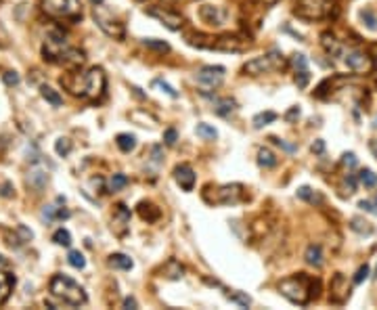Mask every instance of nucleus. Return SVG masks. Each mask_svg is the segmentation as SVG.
<instances>
[{
    "label": "nucleus",
    "mask_w": 377,
    "mask_h": 310,
    "mask_svg": "<svg viewBox=\"0 0 377 310\" xmlns=\"http://www.w3.org/2000/svg\"><path fill=\"white\" fill-rule=\"evenodd\" d=\"M61 84L72 94L76 96H82V99H90V101H96L101 99L103 92H105V74L101 67H92L88 72L84 74H74L69 78H61Z\"/></svg>",
    "instance_id": "1"
},
{
    "label": "nucleus",
    "mask_w": 377,
    "mask_h": 310,
    "mask_svg": "<svg viewBox=\"0 0 377 310\" xmlns=\"http://www.w3.org/2000/svg\"><path fill=\"white\" fill-rule=\"evenodd\" d=\"M317 289H319V281H314L306 272L293 274V277H287L279 283L281 296H285L289 302H293L297 306H306L312 300V296L317 298Z\"/></svg>",
    "instance_id": "2"
},
{
    "label": "nucleus",
    "mask_w": 377,
    "mask_h": 310,
    "mask_svg": "<svg viewBox=\"0 0 377 310\" xmlns=\"http://www.w3.org/2000/svg\"><path fill=\"white\" fill-rule=\"evenodd\" d=\"M42 55H44V59L52 61V63H74L76 65V63H82L84 61L82 50H76V48L69 46L61 32H52L44 40Z\"/></svg>",
    "instance_id": "3"
},
{
    "label": "nucleus",
    "mask_w": 377,
    "mask_h": 310,
    "mask_svg": "<svg viewBox=\"0 0 377 310\" xmlns=\"http://www.w3.org/2000/svg\"><path fill=\"white\" fill-rule=\"evenodd\" d=\"M50 294L67 306H84L86 300H88L86 291L65 274H55L50 279Z\"/></svg>",
    "instance_id": "4"
},
{
    "label": "nucleus",
    "mask_w": 377,
    "mask_h": 310,
    "mask_svg": "<svg viewBox=\"0 0 377 310\" xmlns=\"http://www.w3.org/2000/svg\"><path fill=\"white\" fill-rule=\"evenodd\" d=\"M285 65H287V61L283 57V52L281 50H270V52H266V55L248 61V63L243 65V72L248 76H262V74L279 72V69H283Z\"/></svg>",
    "instance_id": "5"
},
{
    "label": "nucleus",
    "mask_w": 377,
    "mask_h": 310,
    "mask_svg": "<svg viewBox=\"0 0 377 310\" xmlns=\"http://www.w3.org/2000/svg\"><path fill=\"white\" fill-rule=\"evenodd\" d=\"M40 6L48 17H55V19L78 21L82 17L80 0H40Z\"/></svg>",
    "instance_id": "6"
},
{
    "label": "nucleus",
    "mask_w": 377,
    "mask_h": 310,
    "mask_svg": "<svg viewBox=\"0 0 377 310\" xmlns=\"http://www.w3.org/2000/svg\"><path fill=\"white\" fill-rule=\"evenodd\" d=\"M337 59L344 63L350 72L354 74H369L373 69V61L367 52L358 50V48H346L341 46V50L337 52Z\"/></svg>",
    "instance_id": "7"
},
{
    "label": "nucleus",
    "mask_w": 377,
    "mask_h": 310,
    "mask_svg": "<svg viewBox=\"0 0 377 310\" xmlns=\"http://www.w3.org/2000/svg\"><path fill=\"white\" fill-rule=\"evenodd\" d=\"M331 0H295L293 13L302 19H323L331 13Z\"/></svg>",
    "instance_id": "8"
},
{
    "label": "nucleus",
    "mask_w": 377,
    "mask_h": 310,
    "mask_svg": "<svg viewBox=\"0 0 377 310\" xmlns=\"http://www.w3.org/2000/svg\"><path fill=\"white\" fill-rule=\"evenodd\" d=\"M224 72L222 65H206L197 72V84L204 86L206 90H214L224 82Z\"/></svg>",
    "instance_id": "9"
},
{
    "label": "nucleus",
    "mask_w": 377,
    "mask_h": 310,
    "mask_svg": "<svg viewBox=\"0 0 377 310\" xmlns=\"http://www.w3.org/2000/svg\"><path fill=\"white\" fill-rule=\"evenodd\" d=\"M145 13L149 17H153V19H157L162 25H166V28L172 30V32H178L182 28V23H185L182 21V15L168 11V8H164V6H149V8H145Z\"/></svg>",
    "instance_id": "10"
},
{
    "label": "nucleus",
    "mask_w": 377,
    "mask_h": 310,
    "mask_svg": "<svg viewBox=\"0 0 377 310\" xmlns=\"http://www.w3.org/2000/svg\"><path fill=\"white\" fill-rule=\"evenodd\" d=\"M243 199V187L241 184H222L214 191V199H209L216 206H235Z\"/></svg>",
    "instance_id": "11"
},
{
    "label": "nucleus",
    "mask_w": 377,
    "mask_h": 310,
    "mask_svg": "<svg viewBox=\"0 0 377 310\" xmlns=\"http://www.w3.org/2000/svg\"><path fill=\"white\" fill-rule=\"evenodd\" d=\"M199 17L201 21L212 25V28H222L229 19V11H226V6L220 4H204L199 8Z\"/></svg>",
    "instance_id": "12"
},
{
    "label": "nucleus",
    "mask_w": 377,
    "mask_h": 310,
    "mask_svg": "<svg viewBox=\"0 0 377 310\" xmlns=\"http://www.w3.org/2000/svg\"><path fill=\"white\" fill-rule=\"evenodd\" d=\"M94 21L99 23V28L107 34V36H113V38H124V25L118 23V21H111L109 17H105L99 6H94Z\"/></svg>",
    "instance_id": "13"
},
{
    "label": "nucleus",
    "mask_w": 377,
    "mask_h": 310,
    "mask_svg": "<svg viewBox=\"0 0 377 310\" xmlns=\"http://www.w3.org/2000/svg\"><path fill=\"white\" fill-rule=\"evenodd\" d=\"M348 298H350V285H348V279H346L341 272H337L335 277H333V281H331V302L344 304Z\"/></svg>",
    "instance_id": "14"
},
{
    "label": "nucleus",
    "mask_w": 377,
    "mask_h": 310,
    "mask_svg": "<svg viewBox=\"0 0 377 310\" xmlns=\"http://www.w3.org/2000/svg\"><path fill=\"white\" fill-rule=\"evenodd\" d=\"M130 226V210L124 206V203H118L116 212H113V218H111V228L116 235H126Z\"/></svg>",
    "instance_id": "15"
},
{
    "label": "nucleus",
    "mask_w": 377,
    "mask_h": 310,
    "mask_svg": "<svg viewBox=\"0 0 377 310\" xmlns=\"http://www.w3.org/2000/svg\"><path fill=\"white\" fill-rule=\"evenodd\" d=\"M174 180H176L180 184L182 191H193V187H195V172H193V168L189 164H180L174 168Z\"/></svg>",
    "instance_id": "16"
},
{
    "label": "nucleus",
    "mask_w": 377,
    "mask_h": 310,
    "mask_svg": "<svg viewBox=\"0 0 377 310\" xmlns=\"http://www.w3.org/2000/svg\"><path fill=\"white\" fill-rule=\"evenodd\" d=\"M358 19H361V23H363L369 32H377V11H375L373 6L361 8V13H358Z\"/></svg>",
    "instance_id": "17"
},
{
    "label": "nucleus",
    "mask_w": 377,
    "mask_h": 310,
    "mask_svg": "<svg viewBox=\"0 0 377 310\" xmlns=\"http://www.w3.org/2000/svg\"><path fill=\"white\" fill-rule=\"evenodd\" d=\"M138 214H141V218L147 220V222H157L160 216H162V212H160V208H155L153 203L141 201L138 203Z\"/></svg>",
    "instance_id": "18"
},
{
    "label": "nucleus",
    "mask_w": 377,
    "mask_h": 310,
    "mask_svg": "<svg viewBox=\"0 0 377 310\" xmlns=\"http://www.w3.org/2000/svg\"><path fill=\"white\" fill-rule=\"evenodd\" d=\"M28 182H30L32 189L42 191L46 187V182H48V174L44 170H40V168H34V170L30 172V176H28Z\"/></svg>",
    "instance_id": "19"
},
{
    "label": "nucleus",
    "mask_w": 377,
    "mask_h": 310,
    "mask_svg": "<svg viewBox=\"0 0 377 310\" xmlns=\"http://www.w3.org/2000/svg\"><path fill=\"white\" fill-rule=\"evenodd\" d=\"M306 262L310 264V266H321L323 264V247L319 243H310L308 247H306V254H304Z\"/></svg>",
    "instance_id": "20"
},
{
    "label": "nucleus",
    "mask_w": 377,
    "mask_h": 310,
    "mask_svg": "<svg viewBox=\"0 0 377 310\" xmlns=\"http://www.w3.org/2000/svg\"><path fill=\"white\" fill-rule=\"evenodd\" d=\"M162 272H164V277H166V279L178 281V279H182V274H185V266H182V264H180L178 260H168Z\"/></svg>",
    "instance_id": "21"
},
{
    "label": "nucleus",
    "mask_w": 377,
    "mask_h": 310,
    "mask_svg": "<svg viewBox=\"0 0 377 310\" xmlns=\"http://www.w3.org/2000/svg\"><path fill=\"white\" fill-rule=\"evenodd\" d=\"M13 285H15V279L11 277L8 272H0V304H4L8 296L13 291Z\"/></svg>",
    "instance_id": "22"
},
{
    "label": "nucleus",
    "mask_w": 377,
    "mask_h": 310,
    "mask_svg": "<svg viewBox=\"0 0 377 310\" xmlns=\"http://www.w3.org/2000/svg\"><path fill=\"white\" fill-rule=\"evenodd\" d=\"M235 107H237V103L233 99H216L214 101V111H216V116H220V118H229L235 111Z\"/></svg>",
    "instance_id": "23"
},
{
    "label": "nucleus",
    "mask_w": 377,
    "mask_h": 310,
    "mask_svg": "<svg viewBox=\"0 0 377 310\" xmlns=\"http://www.w3.org/2000/svg\"><path fill=\"white\" fill-rule=\"evenodd\" d=\"M42 218H44L46 222H52V220H65V218H69V212L63 210V208L44 206V210H42Z\"/></svg>",
    "instance_id": "24"
},
{
    "label": "nucleus",
    "mask_w": 377,
    "mask_h": 310,
    "mask_svg": "<svg viewBox=\"0 0 377 310\" xmlns=\"http://www.w3.org/2000/svg\"><path fill=\"white\" fill-rule=\"evenodd\" d=\"M109 266L120 268V270H130L134 266V262L130 260L126 254H111L109 256Z\"/></svg>",
    "instance_id": "25"
},
{
    "label": "nucleus",
    "mask_w": 377,
    "mask_h": 310,
    "mask_svg": "<svg viewBox=\"0 0 377 310\" xmlns=\"http://www.w3.org/2000/svg\"><path fill=\"white\" fill-rule=\"evenodd\" d=\"M40 94H42V99L48 101L52 107H61L63 105V96H61L55 88H50V86H42L40 88Z\"/></svg>",
    "instance_id": "26"
},
{
    "label": "nucleus",
    "mask_w": 377,
    "mask_h": 310,
    "mask_svg": "<svg viewBox=\"0 0 377 310\" xmlns=\"http://www.w3.org/2000/svg\"><path fill=\"white\" fill-rule=\"evenodd\" d=\"M128 184V176L126 174H122V172H118V174H113L111 178L107 180V193H118V191H122Z\"/></svg>",
    "instance_id": "27"
},
{
    "label": "nucleus",
    "mask_w": 377,
    "mask_h": 310,
    "mask_svg": "<svg viewBox=\"0 0 377 310\" xmlns=\"http://www.w3.org/2000/svg\"><path fill=\"white\" fill-rule=\"evenodd\" d=\"M350 228L356 231V233H361V235H373L375 233L373 224L367 222V220H363V218H352L350 220Z\"/></svg>",
    "instance_id": "28"
},
{
    "label": "nucleus",
    "mask_w": 377,
    "mask_h": 310,
    "mask_svg": "<svg viewBox=\"0 0 377 310\" xmlns=\"http://www.w3.org/2000/svg\"><path fill=\"white\" fill-rule=\"evenodd\" d=\"M116 143L124 153H130V151H134V147H136V136L134 134H118Z\"/></svg>",
    "instance_id": "29"
},
{
    "label": "nucleus",
    "mask_w": 377,
    "mask_h": 310,
    "mask_svg": "<svg viewBox=\"0 0 377 310\" xmlns=\"http://www.w3.org/2000/svg\"><path fill=\"white\" fill-rule=\"evenodd\" d=\"M297 197L304 199V201H308V203H321L323 201V195L317 193V191H312L310 187H300V189H297Z\"/></svg>",
    "instance_id": "30"
},
{
    "label": "nucleus",
    "mask_w": 377,
    "mask_h": 310,
    "mask_svg": "<svg viewBox=\"0 0 377 310\" xmlns=\"http://www.w3.org/2000/svg\"><path fill=\"white\" fill-rule=\"evenodd\" d=\"M258 164L262 168H275L277 166V157L270 149H260L258 151Z\"/></svg>",
    "instance_id": "31"
},
{
    "label": "nucleus",
    "mask_w": 377,
    "mask_h": 310,
    "mask_svg": "<svg viewBox=\"0 0 377 310\" xmlns=\"http://www.w3.org/2000/svg\"><path fill=\"white\" fill-rule=\"evenodd\" d=\"M358 180H361V184H365L367 189H373L377 184V174L373 170H369V168H363V170L358 172Z\"/></svg>",
    "instance_id": "32"
},
{
    "label": "nucleus",
    "mask_w": 377,
    "mask_h": 310,
    "mask_svg": "<svg viewBox=\"0 0 377 310\" xmlns=\"http://www.w3.org/2000/svg\"><path fill=\"white\" fill-rule=\"evenodd\" d=\"M277 120V113L275 111H262L258 113V116H253V128H262V126H266V124H273Z\"/></svg>",
    "instance_id": "33"
},
{
    "label": "nucleus",
    "mask_w": 377,
    "mask_h": 310,
    "mask_svg": "<svg viewBox=\"0 0 377 310\" xmlns=\"http://www.w3.org/2000/svg\"><path fill=\"white\" fill-rule=\"evenodd\" d=\"M197 134L201 136V138H208V140H214V138H218V130L214 128V126H209V124H206V122H201V124H197Z\"/></svg>",
    "instance_id": "34"
},
{
    "label": "nucleus",
    "mask_w": 377,
    "mask_h": 310,
    "mask_svg": "<svg viewBox=\"0 0 377 310\" xmlns=\"http://www.w3.org/2000/svg\"><path fill=\"white\" fill-rule=\"evenodd\" d=\"M52 241H55L57 245L69 247V245H72V235H69L67 228H57V231L52 233Z\"/></svg>",
    "instance_id": "35"
},
{
    "label": "nucleus",
    "mask_w": 377,
    "mask_h": 310,
    "mask_svg": "<svg viewBox=\"0 0 377 310\" xmlns=\"http://www.w3.org/2000/svg\"><path fill=\"white\" fill-rule=\"evenodd\" d=\"M143 44H145L147 48H151V50H157V52H168V50H170V44H168V42H164V40L147 38V40H143Z\"/></svg>",
    "instance_id": "36"
},
{
    "label": "nucleus",
    "mask_w": 377,
    "mask_h": 310,
    "mask_svg": "<svg viewBox=\"0 0 377 310\" xmlns=\"http://www.w3.org/2000/svg\"><path fill=\"white\" fill-rule=\"evenodd\" d=\"M67 262L72 264L74 268H80V270L86 266V258H84V256H82L80 252H76V250L69 252V256H67Z\"/></svg>",
    "instance_id": "37"
},
{
    "label": "nucleus",
    "mask_w": 377,
    "mask_h": 310,
    "mask_svg": "<svg viewBox=\"0 0 377 310\" xmlns=\"http://www.w3.org/2000/svg\"><path fill=\"white\" fill-rule=\"evenodd\" d=\"M55 151H57L61 157L69 155V151H72V140H69V138H59L57 143H55Z\"/></svg>",
    "instance_id": "38"
},
{
    "label": "nucleus",
    "mask_w": 377,
    "mask_h": 310,
    "mask_svg": "<svg viewBox=\"0 0 377 310\" xmlns=\"http://www.w3.org/2000/svg\"><path fill=\"white\" fill-rule=\"evenodd\" d=\"M153 86L162 88V92H166L168 96H172V99H178V92L174 90V88H172L168 82H164V80H160V78H157V80H153Z\"/></svg>",
    "instance_id": "39"
},
{
    "label": "nucleus",
    "mask_w": 377,
    "mask_h": 310,
    "mask_svg": "<svg viewBox=\"0 0 377 310\" xmlns=\"http://www.w3.org/2000/svg\"><path fill=\"white\" fill-rule=\"evenodd\" d=\"M310 82V74H308V69H297L295 72V84L297 88H306Z\"/></svg>",
    "instance_id": "40"
},
{
    "label": "nucleus",
    "mask_w": 377,
    "mask_h": 310,
    "mask_svg": "<svg viewBox=\"0 0 377 310\" xmlns=\"http://www.w3.org/2000/svg\"><path fill=\"white\" fill-rule=\"evenodd\" d=\"M369 274H371V268H369V264H363V266L356 270V277H354V285H361L363 281H367V279H369Z\"/></svg>",
    "instance_id": "41"
},
{
    "label": "nucleus",
    "mask_w": 377,
    "mask_h": 310,
    "mask_svg": "<svg viewBox=\"0 0 377 310\" xmlns=\"http://www.w3.org/2000/svg\"><path fill=\"white\" fill-rule=\"evenodd\" d=\"M229 300H233V302H237V304L243 306V308H248V306L251 304L250 296H243V294H239V291H235V294H229Z\"/></svg>",
    "instance_id": "42"
},
{
    "label": "nucleus",
    "mask_w": 377,
    "mask_h": 310,
    "mask_svg": "<svg viewBox=\"0 0 377 310\" xmlns=\"http://www.w3.org/2000/svg\"><path fill=\"white\" fill-rule=\"evenodd\" d=\"M176 140H178V132L176 130H174V128H168V130H166L164 132V143L166 145H176Z\"/></svg>",
    "instance_id": "43"
},
{
    "label": "nucleus",
    "mask_w": 377,
    "mask_h": 310,
    "mask_svg": "<svg viewBox=\"0 0 377 310\" xmlns=\"http://www.w3.org/2000/svg\"><path fill=\"white\" fill-rule=\"evenodd\" d=\"M358 208H361L363 212H369V214H373V216H377V201H361L358 203Z\"/></svg>",
    "instance_id": "44"
},
{
    "label": "nucleus",
    "mask_w": 377,
    "mask_h": 310,
    "mask_svg": "<svg viewBox=\"0 0 377 310\" xmlns=\"http://www.w3.org/2000/svg\"><path fill=\"white\" fill-rule=\"evenodd\" d=\"M4 84L6 86H17L19 84V74L17 72H6L4 74Z\"/></svg>",
    "instance_id": "45"
},
{
    "label": "nucleus",
    "mask_w": 377,
    "mask_h": 310,
    "mask_svg": "<svg viewBox=\"0 0 377 310\" xmlns=\"http://www.w3.org/2000/svg\"><path fill=\"white\" fill-rule=\"evenodd\" d=\"M341 162H344L346 166H350V168H354L356 166V155L354 153H344L341 155Z\"/></svg>",
    "instance_id": "46"
},
{
    "label": "nucleus",
    "mask_w": 377,
    "mask_h": 310,
    "mask_svg": "<svg viewBox=\"0 0 377 310\" xmlns=\"http://www.w3.org/2000/svg\"><path fill=\"white\" fill-rule=\"evenodd\" d=\"M297 118H300V107H292V109L285 113V120H287V122H293V120H297Z\"/></svg>",
    "instance_id": "47"
},
{
    "label": "nucleus",
    "mask_w": 377,
    "mask_h": 310,
    "mask_svg": "<svg viewBox=\"0 0 377 310\" xmlns=\"http://www.w3.org/2000/svg\"><path fill=\"white\" fill-rule=\"evenodd\" d=\"M323 151H325V140H314V143H312V153H323Z\"/></svg>",
    "instance_id": "48"
},
{
    "label": "nucleus",
    "mask_w": 377,
    "mask_h": 310,
    "mask_svg": "<svg viewBox=\"0 0 377 310\" xmlns=\"http://www.w3.org/2000/svg\"><path fill=\"white\" fill-rule=\"evenodd\" d=\"M293 65H295V69H306V57L304 55H295L293 57Z\"/></svg>",
    "instance_id": "49"
},
{
    "label": "nucleus",
    "mask_w": 377,
    "mask_h": 310,
    "mask_svg": "<svg viewBox=\"0 0 377 310\" xmlns=\"http://www.w3.org/2000/svg\"><path fill=\"white\" fill-rule=\"evenodd\" d=\"M0 195H2V197H11V195H13V184L4 182L2 187H0Z\"/></svg>",
    "instance_id": "50"
},
{
    "label": "nucleus",
    "mask_w": 377,
    "mask_h": 310,
    "mask_svg": "<svg viewBox=\"0 0 377 310\" xmlns=\"http://www.w3.org/2000/svg\"><path fill=\"white\" fill-rule=\"evenodd\" d=\"M270 140H273V143H277L279 147H283L285 151H289V153H293V151H295V147H293V145H287V143H283V140H279V138H270Z\"/></svg>",
    "instance_id": "51"
},
{
    "label": "nucleus",
    "mask_w": 377,
    "mask_h": 310,
    "mask_svg": "<svg viewBox=\"0 0 377 310\" xmlns=\"http://www.w3.org/2000/svg\"><path fill=\"white\" fill-rule=\"evenodd\" d=\"M346 187L350 189L348 193H354V191H356V178H354V176H352V174H350V176H348V178H346Z\"/></svg>",
    "instance_id": "52"
},
{
    "label": "nucleus",
    "mask_w": 377,
    "mask_h": 310,
    "mask_svg": "<svg viewBox=\"0 0 377 310\" xmlns=\"http://www.w3.org/2000/svg\"><path fill=\"white\" fill-rule=\"evenodd\" d=\"M124 308H136V300L128 296V298L124 300Z\"/></svg>",
    "instance_id": "53"
},
{
    "label": "nucleus",
    "mask_w": 377,
    "mask_h": 310,
    "mask_svg": "<svg viewBox=\"0 0 377 310\" xmlns=\"http://www.w3.org/2000/svg\"><path fill=\"white\" fill-rule=\"evenodd\" d=\"M371 151H373V155L377 157V140H373V143H371Z\"/></svg>",
    "instance_id": "54"
},
{
    "label": "nucleus",
    "mask_w": 377,
    "mask_h": 310,
    "mask_svg": "<svg viewBox=\"0 0 377 310\" xmlns=\"http://www.w3.org/2000/svg\"><path fill=\"white\" fill-rule=\"evenodd\" d=\"M90 4H94V6H99V4H103V0H90Z\"/></svg>",
    "instance_id": "55"
},
{
    "label": "nucleus",
    "mask_w": 377,
    "mask_h": 310,
    "mask_svg": "<svg viewBox=\"0 0 377 310\" xmlns=\"http://www.w3.org/2000/svg\"><path fill=\"white\" fill-rule=\"evenodd\" d=\"M373 279H377V268H375V272H373Z\"/></svg>",
    "instance_id": "56"
},
{
    "label": "nucleus",
    "mask_w": 377,
    "mask_h": 310,
    "mask_svg": "<svg viewBox=\"0 0 377 310\" xmlns=\"http://www.w3.org/2000/svg\"><path fill=\"white\" fill-rule=\"evenodd\" d=\"M373 126H375V128H377V116H375V124H373Z\"/></svg>",
    "instance_id": "57"
},
{
    "label": "nucleus",
    "mask_w": 377,
    "mask_h": 310,
    "mask_svg": "<svg viewBox=\"0 0 377 310\" xmlns=\"http://www.w3.org/2000/svg\"><path fill=\"white\" fill-rule=\"evenodd\" d=\"M375 201H377V197H375Z\"/></svg>",
    "instance_id": "58"
}]
</instances>
